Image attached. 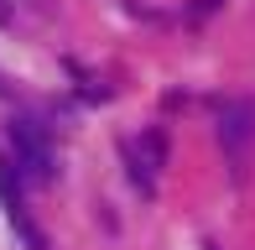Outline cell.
Instances as JSON below:
<instances>
[{"label":"cell","instance_id":"cell-1","mask_svg":"<svg viewBox=\"0 0 255 250\" xmlns=\"http://www.w3.org/2000/svg\"><path fill=\"white\" fill-rule=\"evenodd\" d=\"M250 135H255V105H245V99L219 105V141H224V156H229L235 172H240V162L250 151Z\"/></svg>","mask_w":255,"mask_h":250},{"label":"cell","instance_id":"cell-2","mask_svg":"<svg viewBox=\"0 0 255 250\" xmlns=\"http://www.w3.org/2000/svg\"><path fill=\"white\" fill-rule=\"evenodd\" d=\"M10 146H16V167L26 177H52V146L31 120H10Z\"/></svg>","mask_w":255,"mask_h":250},{"label":"cell","instance_id":"cell-3","mask_svg":"<svg viewBox=\"0 0 255 250\" xmlns=\"http://www.w3.org/2000/svg\"><path fill=\"white\" fill-rule=\"evenodd\" d=\"M125 156H130V177H135V188L151 193V188H156L151 172H156V167H167V135H161V130H146Z\"/></svg>","mask_w":255,"mask_h":250},{"label":"cell","instance_id":"cell-4","mask_svg":"<svg viewBox=\"0 0 255 250\" xmlns=\"http://www.w3.org/2000/svg\"><path fill=\"white\" fill-rule=\"evenodd\" d=\"M0 198H5V214H10V224H16V235L26 240L31 250H47L42 245V235L31 230V219H26V203H21V177H16V162H0Z\"/></svg>","mask_w":255,"mask_h":250},{"label":"cell","instance_id":"cell-5","mask_svg":"<svg viewBox=\"0 0 255 250\" xmlns=\"http://www.w3.org/2000/svg\"><path fill=\"white\" fill-rule=\"evenodd\" d=\"M208 10H219V0H193V10H188V16H193V21H203Z\"/></svg>","mask_w":255,"mask_h":250},{"label":"cell","instance_id":"cell-6","mask_svg":"<svg viewBox=\"0 0 255 250\" xmlns=\"http://www.w3.org/2000/svg\"><path fill=\"white\" fill-rule=\"evenodd\" d=\"M5 21H10V0H0V26H5Z\"/></svg>","mask_w":255,"mask_h":250}]
</instances>
